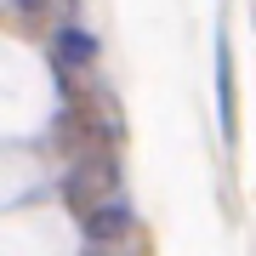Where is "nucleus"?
I'll use <instances>...</instances> for the list:
<instances>
[{"label":"nucleus","instance_id":"nucleus-2","mask_svg":"<svg viewBox=\"0 0 256 256\" xmlns=\"http://www.w3.org/2000/svg\"><path fill=\"white\" fill-rule=\"evenodd\" d=\"M80 234L92 239V245H114V239H126V234H131V205H126V200H108V205L86 210V216H80Z\"/></svg>","mask_w":256,"mask_h":256},{"label":"nucleus","instance_id":"nucleus-3","mask_svg":"<svg viewBox=\"0 0 256 256\" xmlns=\"http://www.w3.org/2000/svg\"><path fill=\"white\" fill-rule=\"evenodd\" d=\"M18 6H23V12H40V6H52V0H18Z\"/></svg>","mask_w":256,"mask_h":256},{"label":"nucleus","instance_id":"nucleus-1","mask_svg":"<svg viewBox=\"0 0 256 256\" xmlns=\"http://www.w3.org/2000/svg\"><path fill=\"white\" fill-rule=\"evenodd\" d=\"M52 52H57V68L63 74H92L97 68V34L80 23H63L52 34Z\"/></svg>","mask_w":256,"mask_h":256}]
</instances>
